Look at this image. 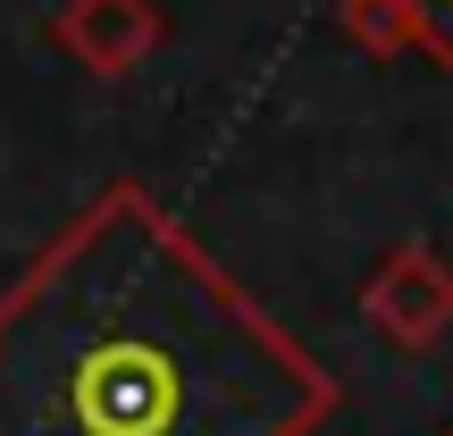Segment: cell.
Wrapping results in <instances>:
<instances>
[{
    "label": "cell",
    "instance_id": "1",
    "mask_svg": "<svg viewBox=\"0 0 453 436\" xmlns=\"http://www.w3.org/2000/svg\"><path fill=\"white\" fill-rule=\"evenodd\" d=\"M336 378L185 235L110 185L0 302V436H311Z\"/></svg>",
    "mask_w": 453,
    "mask_h": 436
},
{
    "label": "cell",
    "instance_id": "2",
    "mask_svg": "<svg viewBox=\"0 0 453 436\" xmlns=\"http://www.w3.org/2000/svg\"><path fill=\"white\" fill-rule=\"evenodd\" d=\"M361 310H370V327L387 344L428 353V344L453 327V269L428 252V243H395V252L370 269V286H361Z\"/></svg>",
    "mask_w": 453,
    "mask_h": 436
},
{
    "label": "cell",
    "instance_id": "3",
    "mask_svg": "<svg viewBox=\"0 0 453 436\" xmlns=\"http://www.w3.org/2000/svg\"><path fill=\"white\" fill-rule=\"evenodd\" d=\"M50 42L67 59H84L93 76H134L168 42V17H160V0H67L50 17Z\"/></svg>",
    "mask_w": 453,
    "mask_h": 436
},
{
    "label": "cell",
    "instance_id": "4",
    "mask_svg": "<svg viewBox=\"0 0 453 436\" xmlns=\"http://www.w3.org/2000/svg\"><path fill=\"white\" fill-rule=\"evenodd\" d=\"M395 9H403V26H411V50L453 67V0H395Z\"/></svg>",
    "mask_w": 453,
    "mask_h": 436
}]
</instances>
